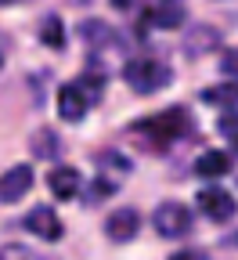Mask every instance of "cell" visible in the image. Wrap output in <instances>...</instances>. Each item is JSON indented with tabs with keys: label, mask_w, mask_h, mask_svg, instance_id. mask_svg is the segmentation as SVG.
<instances>
[{
	"label": "cell",
	"mask_w": 238,
	"mask_h": 260,
	"mask_svg": "<svg viewBox=\"0 0 238 260\" xmlns=\"http://www.w3.org/2000/svg\"><path fill=\"white\" fill-rule=\"evenodd\" d=\"M195 134V119L188 109H166V112H155V116H145L130 126V138L141 141L145 148H169L181 138H191Z\"/></svg>",
	"instance_id": "1"
},
{
	"label": "cell",
	"mask_w": 238,
	"mask_h": 260,
	"mask_svg": "<svg viewBox=\"0 0 238 260\" xmlns=\"http://www.w3.org/2000/svg\"><path fill=\"white\" fill-rule=\"evenodd\" d=\"M123 80L130 90L138 94H155L162 87H169V80H174V73H169V65L155 61V58H133L123 65Z\"/></svg>",
	"instance_id": "2"
},
{
	"label": "cell",
	"mask_w": 238,
	"mask_h": 260,
	"mask_svg": "<svg viewBox=\"0 0 238 260\" xmlns=\"http://www.w3.org/2000/svg\"><path fill=\"white\" fill-rule=\"evenodd\" d=\"M152 224H155V232H159L162 239H184V235L191 232V224H195V220H191V210H188L184 203L166 199V203L155 206Z\"/></svg>",
	"instance_id": "3"
},
{
	"label": "cell",
	"mask_w": 238,
	"mask_h": 260,
	"mask_svg": "<svg viewBox=\"0 0 238 260\" xmlns=\"http://www.w3.org/2000/svg\"><path fill=\"white\" fill-rule=\"evenodd\" d=\"M195 206L206 213L210 220H231L238 213V203H234V195L227 188H202L195 195Z\"/></svg>",
	"instance_id": "4"
},
{
	"label": "cell",
	"mask_w": 238,
	"mask_h": 260,
	"mask_svg": "<svg viewBox=\"0 0 238 260\" xmlns=\"http://www.w3.org/2000/svg\"><path fill=\"white\" fill-rule=\"evenodd\" d=\"M32 188V167L29 162H18V167L0 174V203L11 206V203H22V195H29Z\"/></svg>",
	"instance_id": "5"
},
{
	"label": "cell",
	"mask_w": 238,
	"mask_h": 260,
	"mask_svg": "<svg viewBox=\"0 0 238 260\" xmlns=\"http://www.w3.org/2000/svg\"><path fill=\"white\" fill-rule=\"evenodd\" d=\"M22 224H25V232H32L37 239H47V242H58L65 235V228H61V220H58V213L51 206H32L22 217Z\"/></svg>",
	"instance_id": "6"
},
{
	"label": "cell",
	"mask_w": 238,
	"mask_h": 260,
	"mask_svg": "<svg viewBox=\"0 0 238 260\" xmlns=\"http://www.w3.org/2000/svg\"><path fill=\"white\" fill-rule=\"evenodd\" d=\"M80 40L90 47V51H116L119 47V32L109 25V22H101V18H87L80 22Z\"/></svg>",
	"instance_id": "7"
},
{
	"label": "cell",
	"mask_w": 238,
	"mask_h": 260,
	"mask_svg": "<svg viewBox=\"0 0 238 260\" xmlns=\"http://www.w3.org/2000/svg\"><path fill=\"white\" fill-rule=\"evenodd\" d=\"M87 109H90V98L83 94V87L80 83H61V90H58V116L65 123H80L87 116Z\"/></svg>",
	"instance_id": "8"
},
{
	"label": "cell",
	"mask_w": 238,
	"mask_h": 260,
	"mask_svg": "<svg viewBox=\"0 0 238 260\" xmlns=\"http://www.w3.org/2000/svg\"><path fill=\"white\" fill-rule=\"evenodd\" d=\"M47 188H51L54 199L69 203V199H76V195L83 191V177H80L76 167H54V170L47 174Z\"/></svg>",
	"instance_id": "9"
},
{
	"label": "cell",
	"mask_w": 238,
	"mask_h": 260,
	"mask_svg": "<svg viewBox=\"0 0 238 260\" xmlns=\"http://www.w3.org/2000/svg\"><path fill=\"white\" fill-rule=\"evenodd\" d=\"M138 232H141V213L138 210H116L105 220V235L112 242H130V239H138Z\"/></svg>",
	"instance_id": "10"
},
{
	"label": "cell",
	"mask_w": 238,
	"mask_h": 260,
	"mask_svg": "<svg viewBox=\"0 0 238 260\" xmlns=\"http://www.w3.org/2000/svg\"><path fill=\"white\" fill-rule=\"evenodd\" d=\"M206 105H217V109H238V80H224V83H213L198 94Z\"/></svg>",
	"instance_id": "11"
},
{
	"label": "cell",
	"mask_w": 238,
	"mask_h": 260,
	"mask_svg": "<svg viewBox=\"0 0 238 260\" xmlns=\"http://www.w3.org/2000/svg\"><path fill=\"white\" fill-rule=\"evenodd\" d=\"M126 174H130V159H123L119 152H101L97 155V177L101 181L119 188V177H126Z\"/></svg>",
	"instance_id": "12"
},
{
	"label": "cell",
	"mask_w": 238,
	"mask_h": 260,
	"mask_svg": "<svg viewBox=\"0 0 238 260\" xmlns=\"http://www.w3.org/2000/svg\"><path fill=\"white\" fill-rule=\"evenodd\" d=\"M231 170V155L227 152H202L195 159V174L198 177H224Z\"/></svg>",
	"instance_id": "13"
},
{
	"label": "cell",
	"mask_w": 238,
	"mask_h": 260,
	"mask_svg": "<svg viewBox=\"0 0 238 260\" xmlns=\"http://www.w3.org/2000/svg\"><path fill=\"white\" fill-rule=\"evenodd\" d=\"M148 15V22L152 25H159V29H177V25H184V8L181 4H159V8H152V11H145Z\"/></svg>",
	"instance_id": "14"
},
{
	"label": "cell",
	"mask_w": 238,
	"mask_h": 260,
	"mask_svg": "<svg viewBox=\"0 0 238 260\" xmlns=\"http://www.w3.org/2000/svg\"><path fill=\"white\" fill-rule=\"evenodd\" d=\"M29 148H32V155H37V159H58L61 141H58L54 130H37V134L29 138Z\"/></svg>",
	"instance_id": "15"
},
{
	"label": "cell",
	"mask_w": 238,
	"mask_h": 260,
	"mask_svg": "<svg viewBox=\"0 0 238 260\" xmlns=\"http://www.w3.org/2000/svg\"><path fill=\"white\" fill-rule=\"evenodd\" d=\"M40 44H47V47H54V51H61L65 47V25H61V18L58 15H47L44 22H40Z\"/></svg>",
	"instance_id": "16"
},
{
	"label": "cell",
	"mask_w": 238,
	"mask_h": 260,
	"mask_svg": "<svg viewBox=\"0 0 238 260\" xmlns=\"http://www.w3.org/2000/svg\"><path fill=\"white\" fill-rule=\"evenodd\" d=\"M217 40H220V32H217V29H195L191 37H188V47H184V51H188L191 58H195V54H206Z\"/></svg>",
	"instance_id": "17"
},
{
	"label": "cell",
	"mask_w": 238,
	"mask_h": 260,
	"mask_svg": "<svg viewBox=\"0 0 238 260\" xmlns=\"http://www.w3.org/2000/svg\"><path fill=\"white\" fill-rule=\"evenodd\" d=\"M0 260H44V256L32 253V249H25V246L8 242V246H0Z\"/></svg>",
	"instance_id": "18"
},
{
	"label": "cell",
	"mask_w": 238,
	"mask_h": 260,
	"mask_svg": "<svg viewBox=\"0 0 238 260\" xmlns=\"http://www.w3.org/2000/svg\"><path fill=\"white\" fill-rule=\"evenodd\" d=\"M220 134H227V138L234 141V152H238V112H234V109H227V112L220 116Z\"/></svg>",
	"instance_id": "19"
},
{
	"label": "cell",
	"mask_w": 238,
	"mask_h": 260,
	"mask_svg": "<svg viewBox=\"0 0 238 260\" xmlns=\"http://www.w3.org/2000/svg\"><path fill=\"white\" fill-rule=\"evenodd\" d=\"M220 69L231 76V80H238V47H231V51H224V58H220Z\"/></svg>",
	"instance_id": "20"
},
{
	"label": "cell",
	"mask_w": 238,
	"mask_h": 260,
	"mask_svg": "<svg viewBox=\"0 0 238 260\" xmlns=\"http://www.w3.org/2000/svg\"><path fill=\"white\" fill-rule=\"evenodd\" d=\"M169 260H210L202 249H195V246H188V249H177V253H169Z\"/></svg>",
	"instance_id": "21"
},
{
	"label": "cell",
	"mask_w": 238,
	"mask_h": 260,
	"mask_svg": "<svg viewBox=\"0 0 238 260\" xmlns=\"http://www.w3.org/2000/svg\"><path fill=\"white\" fill-rule=\"evenodd\" d=\"M227 246H234V249H238V235H231V239H227Z\"/></svg>",
	"instance_id": "22"
},
{
	"label": "cell",
	"mask_w": 238,
	"mask_h": 260,
	"mask_svg": "<svg viewBox=\"0 0 238 260\" xmlns=\"http://www.w3.org/2000/svg\"><path fill=\"white\" fill-rule=\"evenodd\" d=\"M0 4H15V0H0Z\"/></svg>",
	"instance_id": "23"
},
{
	"label": "cell",
	"mask_w": 238,
	"mask_h": 260,
	"mask_svg": "<svg viewBox=\"0 0 238 260\" xmlns=\"http://www.w3.org/2000/svg\"><path fill=\"white\" fill-rule=\"evenodd\" d=\"M0 65H4V54H0Z\"/></svg>",
	"instance_id": "24"
}]
</instances>
